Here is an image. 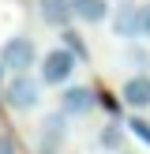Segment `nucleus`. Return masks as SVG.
Listing matches in <instances>:
<instances>
[{
  "label": "nucleus",
  "instance_id": "1",
  "mask_svg": "<svg viewBox=\"0 0 150 154\" xmlns=\"http://www.w3.org/2000/svg\"><path fill=\"white\" fill-rule=\"evenodd\" d=\"M38 98H41V79H30L26 72H11V79H8L4 87V105L15 113H26L38 105Z\"/></svg>",
  "mask_w": 150,
  "mask_h": 154
},
{
  "label": "nucleus",
  "instance_id": "2",
  "mask_svg": "<svg viewBox=\"0 0 150 154\" xmlns=\"http://www.w3.org/2000/svg\"><path fill=\"white\" fill-rule=\"evenodd\" d=\"M75 53H68L64 45L60 49H49L45 53V60H41V68H38V75H41V83L45 87H56V83H68L75 75Z\"/></svg>",
  "mask_w": 150,
  "mask_h": 154
},
{
  "label": "nucleus",
  "instance_id": "3",
  "mask_svg": "<svg viewBox=\"0 0 150 154\" xmlns=\"http://www.w3.org/2000/svg\"><path fill=\"white\" fill-rule=\"evenodd\" d=\"M34 57H38V49H34V42L30 38H8L4 42V49H0V64L8 68V72H26V68H34Z\"/></svg>",
  "mask_w": 150,
  "mask_h": 154
},
{
  "label": "nucleus",
  "instance_id": "4",
  "mask_svg": "<svg viewBox=\"0 0 150 154\" xmlns=\"http://www.w3.org/2000/svg\"><path fill=\"white\" fill-rule=\"evenodd\" d=\"M94 105H98V94L90 87H64V94H60V109H64V117H86Z\"/></svg>",
  "mask_w": 150,
  "mask_h": 154
},
{
  "label": "nucleus",
  "instance_id": "5",
  "mask_svg": "<svg viewBox=\"0 0 150 154\" xmlns=\"http://www.w3.org/2000/svg\"><path fill=\"white\" fill-rule=\"evenodd\" d=\"M128 109H150V75H131L120 90Z\"/></svg>",
  "mask_w": 150,
  "mask_h": 154
},
{
  "label": "nucleus",
  "instance_id": "6",
  "mask_svg": "<svg viewBox=\"0 0 150 154\" xmlns=\"http://www.w3.org/2000/svg\"><path fill=\"white\" fill-rule=\"evenodd\" d=\"M38 15L45 26H68L71 23V0H38Z\"/></svg>",
  "mask_w": 150,
  "mask_h": 154
},
{
  "label": "nucleus",
  "instance_id": "7",
  "mask_svg": "<svg viewBox=\"0 0 150 154\" xmlns=\"http://www.w3.org/2000/svg\"><path fill=\"white\" fill-rule=\"evenodd\" d=\"M38 128H41V147H45V150H52L56 143L68 139V120H64V113H49Z\"/></svg>",
  "mask_w": 150,
  "mask_h": 154
},
{
  "label": "nucleus",
  "instance_id": "8",
  "mask_svg": "<svg viewBox=\"0 0 150 154\" xmlns=\"http://www.w3.org/2000/svg\"><path fill=\"white\" fill-rule=\"evenodd\" d=\"M112 30L120 38H139V4H120L112 15Z\"/></svg>",
  "mask_w": 150,
  "mask_h": 154
},
{
  "label": "nucleus",
  "instance_id": "9",
  "mask_svg": "<svg viewBox=\"0 0 150 154\" xmlns=\"http://www.w3.org/2000/svg\"><path fill=\"white\" fill-rule=\"evenodd\" d=\"M71 15L82 23H105L109 19V0H71Z\"/></svg>",
  "mask_w": 150,
  "mask_h": 154
},
{
  "label": "nucleus",
  "instance_id": "10",
  "mask_svg": "<svg viewBox=\"0 0 150 154\" xmlns=\"http://www.w3.org/2000/svg\"><path fill=\"white\" fill-rule=\"evenodd\" d=\"M60 42H64V49H68V53H75L79 60L86 57V45H82V38L75 34V30H64V34H60Z\"/></svg>",
  "mask_w": 150,
  "mask_h": 154
},
{
  "label": "nucleus",
  "instance_id": "11",
  "mask_svg": "<svg viewBox=\"0 0 150 154\" xmlns=\"http://www.w3.org/2000/svg\"><path fill=\"white\" fill-rule=\"evenodd\" d=\"M120 139H124V132H120L116 124L101 128V135H98V143H101V147H109V150H116V147H120Z\"/></svg>",
  "mask_w": 150,
  "mask_h": 154
},
{
  "label": "nucleus",
  "instance_id": "12",
  "mask_svg": "<svg viewBox=\"0 0 150 154\" xmlns=\"http://www.w3.org/2000/svg\"><path fill=\"white\" fill-rule=\"evenodd\" d=\"M128 128H131V135H139V139L150 147V124H146L142 117H131V124H128Z\"/></svg>",
  "mask_w": 150,
  "mask_h": 154
},
{
  "label": "nucleus",
  "instance_id": "13",
  "mask_svg": "<svg viewBox=\"0 0 150 154\" xmlns=\"http://www.w3.org/2000/svg\"><path fill=\"white\" fill-rule=\"evenodd\" d=\"M139 38H150V4H139Z\"/></svg>",
  "mask_w": 150,
  "mask_h": 154
},
{
  "label": "nucleus",
  "instance_id": "14",
  "mask_svg": "<svg viewBox=\"0 0 150 154\" xmlns=\"http://www.w3.org/2000/svg\"><path fill=\"white\" fill-rule=\"evenodd\" d=\"M98 105H101L105 113H120V102L109 94V90H101V94H98Z\"/></svg>",
  "mask_w": 150,
  "mask_h": 154
},
{
  "label": "nucleus",
  "instance_id": "15",
  "mask_svg": "<svg viewBox=\"0 0 150 154\" xmlns=\"http://www.w3.org/2000/svg\"><path fill=\"white\" fill-rule=\"evenodd\" d=\"M0 154H15V139L11 135H0Z\"/></svg>",
  "mask_w": 150,
  "mask_h": 154
},
{
  "label": "nucleus",
  "instance_id": "16",
  "mask_svg": "<svg viewBox=\"0 0 150 154\" xmlns=\"http://www.w3.org/2000/svg\"><path fill=\"white\" fill-rule=\"evenodd\" d=\"M128 60H131V64H146V53H142V49H131V53H128Z\"/></svg>",
  "mask_w": 150,
  "mask_h": 154
},
{
  "label": "nucleus",
  "instance_id": "17",
  "mask_svg": "<svg viewBox=\"0 0 150 154\" xmlns=\"http://www.w3.org/2000/svg\"><path fill=\"white\" fill-rule=\"evenodd\" d=\"M0 72H4V64H0Z\"/></svg>",
  "mask_w": 150,
  "mask_h": 154
},
{
  "label": "nucleus",
  "instance_id": "18",
  "mask_svg": "<svg viewBox=\"0 0 150 154\" xmlns=\"http://www.w3.org/2000/svg\"><path fill=\"white\" fill-rule=\"evenodd\" d=\"M120 154H128V150H120Z\"/></svg>",
  "mask_w": 150,
  "mask_h": 154
},
{
  "label": "nucleus",
  "instance_id": "19",
  "mask_svg": "<svg viewBox=\"0 0 150 154\" xmlns=\"http://www.w3.org/2000/svg\"><path fill=\"white\" fill-rule=\"evenodd\" d=\"M45 154H49V150H45Z\"/></svg>",
  "mask_w": 150,
  "mask_h": 154
}]
</instances>
